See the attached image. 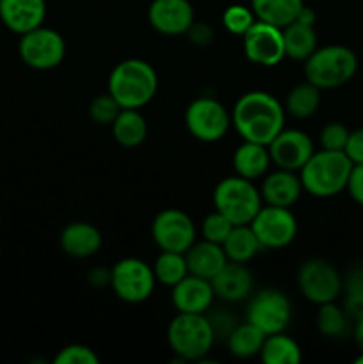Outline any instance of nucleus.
Segmentation results:
<instances>
[{
	"instance_id": "f03ea898",
	"label": "nucleus",
	"mask_w": 363,
	"mask_h": 364,
	"mask_svg": "<svg viewBox=\"0 0 363 364\" xmlns=\"http://www.w3.org/2000/svg\"><path fill=\"white\" fill-rule=\"evenodd\" d=\"M159 77L152 64L142 59L121 60L109 77V92L121 109H142L157 95Z\"/></svg>"
},
{
	"instance_id": "f3484780",
	"label": "nucleus",
	"mask_w": 363,
	"mask_h": 364,
	"mask_svg": "<svg viewBox=\"0 0 363 364\" xmlns=\"http://www.w3.org/2000/svg\"><path fill=\"white\" fill-rule=\"evenodd\" d=\"M214 299L216 294L212 283L194 274H187L180 283L174 284L171 294V301L178 313H196V315H205Z\"/></svg>"
},
{
	"instance_id": "c9c22d12",
	"label": "nucleus",
	"mask_w": 363,
	"mask_h": 364,
	"mask_svg": "<svg viewBox=\"0 0 363 364\" xmlns=\"http://www.w3.org/2000/svg\"><path fill=\"white\" fill-rule=\"evenodd\" d=\"M233 230V224L216 210L214 213L206 215L201 223V235L203 240L214 242V244L223 245V242L226 240V237L230 235V231Z\"/></svg>"
},
{
	"instance_id": "bb28decb",
	"label": "nucleus",
	"mask_w": 363,
	"mask_h": 364,
	"mask_svg": "<svg viewBox=\"0 0 363 364\" xmlns=\"http://www.w3.org/2000/svg\"><path fill=\"white\" fill-rule=\"evenodd\" d=\"M260 245L258 238H256L255 231L249 224H241V226H233L226 240L223 242V251L226 255L228 262L235 263H248L249 259L255 258L258 255Z\"/></svg>"
},
{
	"instance_id": "2eb2a0df",
	"label": "nucleus",
	"mask_w": 363,
	"mask_h": 364,
	"mask_svg": "<svg viewBox=\"0 0 363 364\" xmlns=\"http://www.w3.org/2000/svg\"><path fill=\"white\" fill-rule=\"evenodd\" d=\"M267 149H269L270 162L274 166H278L280 169L295 171V173L301 171V167L308 162L310 156L315 151L310 135L302 130H294V128L290 130L283 128L267 144Z\"/></svg>"
},
{
	"instance_id": "7c9ffc66",
	"label": "nucleus",
	"mask_w": 363,
	"mask_h": 364,
	"mask_svg": "<svg viewBox=\"0 0 363 364\" xmlns=\"http://www.w3.org/2000/svg\"><path fill=\"white\" fill-rule=\"evenodd\" d=\"M320 107V89L308 80L298 84L288 91L285 100V112L295 119H308Z\"/></svg>"
},
{
	"instance_id": "4468645a",
	"label": "nucleus",
	"mask_w": 363,
	"mask_h": 364,
	"mask_svg": "<svg viewBox=\"0 0 363 364\" xmlns=\"http://www.w3.org/2000/svg\"><path fill=\"white\" fill-rule=\"evenodd\" d=\"M244 53L253 64L258 66H276L285 59L283 32L276 25L255 20V23L242 36Z\"/></svg>"
},
{
	"instance_id": "49530a36",
	"label": "nucleus",
	"mask_w": 363,
	"mask_h": 364,
	"mask_svg": "<svg viewBox=\"0 0 363 364\" xmlns=\"http://www.w3.org/2000/svg\"><path fill=\"white\" fill-rule=\"evenodd\" d=\"M0 256H2V247H0Z\"/></svg>"
},
{
	"instance_id": "aec40b11",
	"label": "nucleus",
	"mask_w": 363,
	"mask_h": 364,
	"mask_svg": "<svg viewBox=\"0 0 363 364\" xmlns=\"http://www.w3.org/2000/svg\"><path fill=\"white\" fill-rule=\"evenodd\" d=\"M216 297L228 302H237L249 297L253 290V276L244 263L228 262L216 276L210 279Z\"/></svg>"
},
{
	"instance_id": "7ed1b4c3",
	"label": "nucleus",
	"mask_w": 363,
	"mask_h": 364,
	"mask_svg": "<svg viewBox=\"0 0 363 364\" xmlns=\"http://www.w3.org/2000/svg\"><path fill=\"white\" fill-rule=\"evenodd\" d=\"M352 162L344 151H313L299 171L302 188L313 198H333L347 187Z\"/></svg>"
},
{
	"instance_id": "f257e3e1",
	"label": "nucleus",
	"mask_w": 363,
	"mask_h": 364,
	"mask_svg": "<svg viewBox=\"0 0 363 364\" xmlns=\"http://www.w3.org/2000/svg\"><path fill=\"white\" fill-rule=\"evenodd\" d=\"M285 107L267 91H249L235 102L231 124L244 141L267 146L285 128Z\"/></svg>"
},
{
	"instance_id": "9b49d317",
	"label": "nucleus",
	"mask_w": 363,
	"mask_h": 364,
	"mask_svg": "<svg viewBox=\"0 0 363 364\" xmlns=\"http://www.w3.org/2000/svg\"><path fill=\"white\" fill-rule=\"evenodd\" d=\"M246 318L267 336L283 333L292 318L290 301L280 290H262L249 302Z\"/></svg>"
},
{
	"instance_id": "412c9836",
	"label": "nucleus",
	"mask_w": 363,
	"mask_h": 364,
	"mask_svg": "<svg viewBox=\"0 0 363 364\" xmlns=\"http://www.w3.org/2000/svg\"><path fill=\"white\" fill-rule=\"evenodd\" d=\"M60 249L73 258H89L95 256L102 247V233L89 223H71L60 231Z\"/></svg>"
},
{
	"instance_id": "9d476101",
	"label": "nucleus",
	"mask_w": 363,
	"mask_h": 364,
	"mask_svg": "<svg viewBox=\"0 0 363 364\" xmlns=\"http://www.w3.org/2000/svg\"><path fill=\"white\" fill-rule=\"evenodd\" d=\"M185 127L189 134L203 142H217L231 127V114L214 98H198L185 110Z\"/></svg>"
},
{
	"instance_id": "473e14b6",
	"label": "nucleus",
	"mask_w": 363,
	"mask_h": 364,
	"mask_svg": "<svg viewBox=\"0 0 363 364\" xmlns=\"http://www.w3.org/2000/svg\"><path fill=\"white\" fill-rule=\"evenodd\" d=\"M344 294V309L351 316L352 322L363 316V267L352 270L342 284Z\"/></svg>"
},
{
	"instance_id": "1a4fd4ad",
	"label": "nucleus",
	"mask_w": 363,
	"mask_h": 364,
	"mask_svg": "<svg viewBox=\"0 0 363 364\" xmlns=\"http://www.w3.org/2000/svg\"><path fill=\"white\" fill-rule=\"evenodd\" d=\"M342 276L330 262L320 258L306 259L298 270V287L306 301L320 306L333 302L342 294Z\"/></svg>"
},
{
	"instance_id": "dca6fc26",
	"label": "nucleus",
	"mask_w": 363,
	"mask_h": 364,
	"mask_svg": "<svg viewBox=\"0 0 363 364\" xmlns=\"http://www.w3.org/2000/svg\"><path fill=\"white\" fill-rule=\"evenodd\" d=\"M148 21L159 34H187L194 23V7L189 0H152Z\"/></svg>"
},
{
	"instance_id": "58836bf2",
	"label": "nucleus",
	"mask_w": 363,
	"mask_h": 364,
	"mask_svg": "<svg viewBox=\"0 0 363 364\" xmlns=\"http://www.w3.org/2000/svg\"><path fill=\"white\" fill-rule=\"evenodd\" d=\"M345 191L349 192L351 199L363 206V164H352L351 174H349L347 187Z\"/></svg>"
},
{
	"instance_id": "ddd939ff",
	"label": "nucleus",
	"mask_w": 363,
	"mask_h": 364,
	"mask_svg": "<svg viewBox=\"0 0 363 364\" xmlns=\"http://www.w3.org/2000/svg\"><path fill=\"white\" fill-rule=\"evenodd\" d=\"M152 237L160 251L184 252L196 242V226L191 217L177 208L157 213L152 224Z\"/></svg>"
},
{
	"instance_id": "6e6552de",
	"label": "nucleus",
	"mask_w": 363,
	"mask_h": 364,
	"mask_svg": "<svg viewBox=\"0 0 363 364\" xmlns=\"http://www.w3.org/2000/svg\"><path fill=\"white\" fill-rule=\"evenodd\" d=\"M18 53L20 59L32 70L48 71L64 60L66 43L59 32L41 25L20 36Z\"/></svg>"
},
{
	"instance_id": "393cba45",
	"label": "nucleus",
	"mask_w": 363,
	"mask_h": 364,
	"mask_svg": "<svg viewBox=\"0 0 363 364\" xmlns=\"http://www.w3.org/2000/svg\"><path fill=\"white\" fill-rule=\"evenodd\" d=\"M283 32L285 57L294 60H306L317 48V34L313 25L301 23L294 20L287 27L281 28Z\"/></svg>"
},
{
	"instance_id": "20e7f679",
	"label": "nucleus",
	"mask_w": 363,
	"mask_h": 364,
	"mask_svg": "<svg viewBox=\"0 0 363 364\" xmlns=\"http://www.w3.org/2000/svg\"><path fill=\"white\" fill-rule=\"evenodd\" d=\"M358 71V57L349 46L327 45L315 48L305 60V78L322 89H337L345 85Z\"/></svg>"
},
{
	"instance_id": "37998d69",
	"label": "nucleus",
	"mask_w": 363,
	"mask_h": 364,
	"mask_svg": "<svg viewBox=\"0 0 363 364\" xmlns=\"http://www.w3.org/2000/svg\"><path fill=\"white\" fill-rule=\"evenodd\" d=\"M352 338H354V343L358 345L359 350L363 352V316L352 322Z\"/></svg>"
},
{
	"instance_id": "423d86ee",
	"label": "nucleus",
	"mask_w": 363,
	"mask_h": 364,
	"mask_svg": "<svg viewBox=\"0 0 363 364\" xmlns=\"http://www.w3.org/2000/svg\"><path fill=\"white\" fill-rule=\"evenodd\" d=\"M262 203V194L255 183L237 174L221 180L214 191V206L233 226L251 224Z\"/></svg>"
},
{
	"instance_id": "f704fd0d",
	"label": "nucleus",
	"mask_w": 363,
	"mask_h": 364,
	"mask_svg": "<svg viewBox=\"0 0 363 364\" xmlns=\"http://www.w3.org/2000/svg\"><path fill=\"white\" fill-rule=\"evenodd\" d=\"M120 112L121 105L114 100V96L110 95V92L96 96V98H93L91 103H89V117H91L96 124H103V127H105V124H112Z\"/></svg>"
},
{
	"instance_id": "a18cd8bd",
	"label": "nucleus",
	"mask_w": 363,
	"mask_h": 364,
	"mask_svg": "<svg viewBox=\"0 0 363 364\" xmlns=\"http://www.w3.org/2000/svg\"><path fill=\"white\" fill-rule=\"evenodd\" d=\"M354 363H356V364H363V352L358 355V358L354 359Z\"/></svg>"
},
{
	"instance_id": "de8ad7c7",
	"label": "nucleus",
	"mask_w": 363,
	"mask_h": 364,
	"mask_svg": "<svg viewBox=\"0 0 363 364\" xmlns=\"http://www.w3.org/2000/svg\"><path fill=\"white\" fill-rule=\"evenodd\" d=\"M0 220H2V219H0Z\"/></svg>"
},
{
	"instance_id": "72a5a7b5",
	"label": "nucleus",
	"mask_w": 363,
	"mask_h": 364,
	"mask_svg": "<svg viewBox=\"0 0 363 364\" xmlns=\"http://www.w3.org/2000/svg\"><path fill=\"white\" fill-rule=\"evenodd\" d=\"M255 13L251 7L241 6V4H233V6L226 7L223 13V23L228 32L235 36H244L248 28L255 23Z\"/></svg>"
},
{
	"instance_id": "0eeeda50",
	"label": "nucleus",
	"mask_w": 363,
	"mask_h": 364,
	"mask_svg": "<svg viewBox=\"0 0 363 364\" xmlns=\"http://www.w3.org/2000/svg\"><path fill=\"white\" fill-rule=\"evenodd\" d=\"M155 284L153 267L139 258H123L110 269V287L116 297L128 304L148 301Z\"/></svg>"
},
{
	"instance_id": "c85d7f7f",
	"label": "nucleus",
	"mask_w": 363,
	"mask_h": 364,
	"mask_svg": "<svg viewBox=\"0 0 363 364\" xmlns=\"http://www.w3.org/2000/svg\"><path fill=\"white\" fill-rule=\"evenodd\" d=\"M351 322L352 318L347 315L344 306H337L335 301L320 304L317 309V329L322 336L330 338V340H342V338L349 336V333L352 331Z\"/></svg>"
},
{
	"instance_id": "b1692460",
	"label": "nucleus",
	"mask_w": 363,
	"mask_h": 364,
	"mask_svg": "<svg viewBox=\"0 0 363 364\" xmlns=\"http://www.w3.org/2000/svg\"><path fill=\"white\" fill-rule=\"evenodd\" d=\"M110 127L114 139L123 148H137L148 135V124L137 109H121Z\"/></svg>"
},
{
	"instance_id": "ea45409f",
	"label": "nucleus",
	"mask_w": 363,
	"mask_h": 364,
	"mask_svg": "<svg viewBox=\"0 0 363 364\" xmlns=\"http://www.w3.org/2000/svg\"><path fill=\"white\" fill-rule=\"evenodd\" d=\"M344 153L349 156L352 164H363V128L352 130L349 134Z\"/></svg>"
},
{
	"instance_id": "a878e982",
	"label": "nucleus",
	"mask_w": 363,
	"mask_h": 364,
	"mask_svg": "<svg viewBox=\"0 0 363 364\" xmlns=\"http://www.w3.org/2000/svg\"><path fill=\"white\" fill-rule=\"evenodd\" d=\"M302 0H251V9L255 18L265 23L283 28L298 18L302 9Z\"/></svg>"
},
{
	"instance_id": "cd10ccee",
	"label": "nucleus",
	"mask_w": 363,
	"mask_h": 364,
	"mask_svg": "<svg viewBox=\"0 0 363 364\" xmlns=\"http://www.w3.org/2000/svg\"><path fill=\"white\" fill-rule=\"evenodd\" d=\"M258 355L263 364H299L302 359L298 341L283 333L265 336Z\"/></svg>"
},
{
	"instance_id": "4be33fe9",
	"label": "nucleus",
	"mask_w": 363,
	"mask_h": 364,
	"mask_svg": "<svg viewBox=\"0 0 363 364\" xmlns=\"http://www.w3.org/2000/svg\"><path fill=\"white\" fill-rule=\"evenodd\" d=\"M185 259H187L189 274H194V276L209 281L228 263L223 245L214 244V242L209 240L194 242L185 251Z\"/></svg>"
},
{
	"instance_id": "a19ab883",
	"label": "nucleus",
	"mask_w": 363,
	"mask_h": 364,
	"mask_svg": "<svg viewBox=\"0 0 363 364\" xmlns=\"http://www.w3.org/2000/svg\"><path fill=\"white\" fill-rule=\"evenodd\" d=\"M187 32L191 34L192 41L199 43V45H206L209 41H212V28L206 27L205 23H196L194 21Z\"/></svg>"
},
{
	"instance_id": "c03bdc74",
	"label": "nucleus",
	"mask_w": 363,
	"mask_h": 364,
	"mask_svg": "<svg viewBox=\"0 0 363 364\" xmlns=\"http://www.w3.org/2000/svg\"><path fill=\"white\" fill-rule=\"evenodd\" d=\"M295 20L301 21V23H306V25H315L317 14H315V11L312 9V7L302 6V9L299 11V14H298V18H295Z\"/></svg>"
},
{
	"instance_id": "79ce46f5",
	"label": "nucleus",
	"mask_w": 363,
	"mask_h": 364,
	"mask_svg": "<svg viewBox=\"0 0 363 364\" xmlns=\"http://www.w3.org/2000/svg\"><path fill=\"white\" fill-rule=\"evenodd\" d=\"M89 283L96 284V287H105V284H110V270L95 269L91 274H89Z\"/></svg>"
},
{
	"instance_id": "f8f14e48",
	"label": "nucleus",
	"mask_w": 363,
	"mask_h": 364,
	"mask_svg": "<svg viewBox=\"0 0 363 364\" xmlns=\"http://www.w3.org/2000/svg\"><path fill=\"white\" fill-rule=\"evenodd\" d=\"M249 226L263 249L287 247L298 235V219L290 208L281 206H262Z\"/></svg>"
},
{
	"instance_id": "c756f323",
	"label": "nucleus",
	"mask_w": 363,
	"mask_h": 364,
	"mask_svg": "<svg viewBox=\"0 0 363 364\" xmlns=\"http://www.w3.org/2000/svg\"><path fill=\"white\" fill-rule=\"evenodd\" d=\"M265 336L267 334H263L258 327H255L249 322L235 326L231 333L226 336L228 350H230L231 355L238 359H248L253 358V355H258Z\"/></svg>"
},
{
	"instance_id": "6ab92c4d",
	"label": "nucleus",
	"mask_w": 363,
	"mask_h": 364,
	"mask_svg": "<svg viewBox=\"0 0 363 364\" xmlns=\"http://www.w3.org/2000/svg\"><path fill=\"white\" fill-rule=\"evenodd\" d=\"M302 191L305 188H302L299 173H295V171L278 169L263 178L260 194H262V201L265 205L290 208L292 205H295L299 201Z\"/></svg>"
},
{
	"instance_id": "4c0bfd02",
	"label": "nucleus",
	"mask_w": 363,
	"mask_h": 364,
	"mask_svg": "<svg viewBox=\"0 0 363 364\" xmlns=\"http://www.w3.org/2000/svg\"><path fill=\"white\" fill-rule=\"evenodd\" d=\"M56 364H98L100 358L85 345H68L53 359Z\"/></svg>"
},
{
	"instance_id": "5701e85b",
	"label": "nucleus",
	"mask_w": 363,
	"mask_h": 364,
	"mask_svg": "<svg viewBox=\"0 0 363 364\" xmlns=\"http://www.w3.org/2000/svg\"><path fill=\"white\" fill-rule=\"evenodd\" d=\"M270 155L267 146L258 144V142L244 141L233 153V169L237 176L246 178V180H258L263 178L269 171Z\"/></svg>"
},
{
	"instance_id": "2f4dec72",
	"label": "nucleus",
	"mask_w": 363,
	"mask_h": 364,
	"mask_svg": "<svg viewBox=\"0 0 363 364\" xmlns=\"http://www.w3.org/2000/svg\"><path fill=\"white\" fill-rule=\"evenodd\" d=\"M153 274H155L157 283L173 288L189 274L185 255L184 252L162 251L153 263Z\"/></svg>"
},
{
	"instance_id": "a211bd4d",
	"label": "nucleus",
	"mask_w": 363,
	"mask_h": 364,
	"mask_svg": "<svg viewBox=\"0 0 363 364\" xmlns=\"http://www.w3.org/2000/svg\"><path fill=\"white\" fill-rule=\"evenodd\" d=\"M46 18L45 0H0V20L14 34L41 27Z\"/></svg>"
},
{
	"instance_id": "39448f33",
	"label": "nucleus",
	"mask_w": 363,
	"mask_h": 364,
	"mask_svg": "<svg viewBox=\"0 0 363 364\" xmlns=\"http://www.w3.org/2000/svg\"><path fill=\"white\" fill-rule=\"evenodd\" d=\"M214 340L216 333L205 315L178 313L167 327V343L180 361H201Z\"/></svg>"
},
{
	"instance_id": "e433bc0d",
	"label": "nucleus",
	"mask_w": 363,
	"mask_h": 364,
	"mask_svg": "<svg viewBox=\"0 0 363 364\" xmlns=\"http://www.w3.org/2000/svg\"><path fill=\"white\" fill-rule=\"evenodd\" d=\"M349 128L344 123L331 121L320 130V146L327 151H344L349 139Z\"/></svg>"
}]
</instances>
